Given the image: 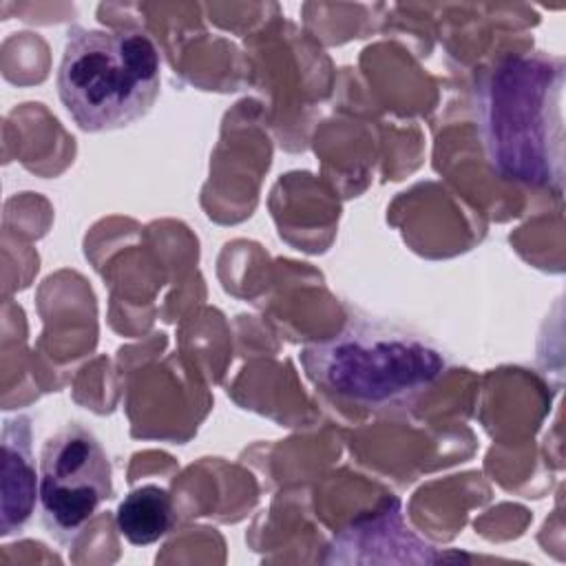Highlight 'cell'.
Here are the masks:
<instances>
[{
  "instance_id": "cell-6",
  "label": "cell",
  "mask_w": 566,
  "mask_h": 566,
  "mask_svg": "<svg viewBox=\"0 0 566 566\" xmlns=\"http://www.w3.org/2000/svg\"><path fill=\"white\" fill-rule=\"evenodd\" d=\"M31 418L18 413L2 427V486H0V533H20L35 513L40 475L33 462Z\"/></svg>"
},
{
  "instance_id": "cell-7",
  "label": "cell",
  "mask_w": 566,
  "mask_h": 566,
  "mask_svg": "<svg viewBox=\"0 0 566 566\" xmlns=\"http://www.w3.org/2000/svg\"><path fill=\"white\" fill-rule=\"evenodd\" d=\"M175 524L172 497L159 484H142L133 489L117 506L115 526L133 546L159 542Z\"/></svg>"
},
{
  "instance_id": "cell-1",
  "label": "cell",
  "mask_w": 566,
  "mask_h": 566,
  "mask_svg": "<svg viewBox=\"0 0 566 566\" xmlns=\"http://www.w3.org/2000/svg\"><path fill=\"white\" fill-rule=\"evenodd\" d=\"M564 62L509 55L478 86V119L491 168L511 181L562 188Z\"/></svg>"
},
{
  "instance_id": "cell-3",
  "label": "cell",
  "mask_w": 566,
  "mask_h": 566,
  "mask_svg": "<svg viewBox=\"0 0 566 566\" xmlns=\"http://www.w3.org/2000/svg\"><path fill=\"white\" fill-rule=\"evenodd\" d=\"M161 60L139 29L71 27L57 95L82 130H115L144 117L159 95Z\"/></svg>"
},
{
  "instance_id": "cell-2",
  "label": "cell",
  "mask_w": 566,
  "mask_h": 566,
  "mask_svg": "<svg viewBox=\"0 0 566 566\" xmlns=\"http://www.w3.org/2000/svg\"><path fill=\"white\" fill-rule=\"evenodd\" d=\"M298 360L316 389L374 411L413 405L451 365L440 343L380 318H352L336 336L307 345Z\"/></svg>"
},
{
  "instance_id": "cell-4",
  "label": "cell",
  "mask_w": 566,
  "mask_h": 566,
  "mask_svg": "<svg viewBox=\"0 0 566 566\" xmlns=\"http://www.w3.org/2000/svg\"><path fill=\"white\" fill-rule=\"evenodd\" d=\"M38 506L46 533L73 546L113 495L111 460L93 431L71 422L57 429L40 451Z\"/></svg>"
},
{
  "instance_id": "cell-5",
  "label": "cell",
  "mask_w": 566,
  "mask_h": 566,
  "mask_svg": "<svg viewBox=\"0 0 566 566\" xmlns=\"http://www.w3.org/2000/svg\"><path fill=\"white\" fill-rule=\"evenodd\" d=\"M385 548L396 551L398 559L407 564H433L460 557L455 553H438L433 546L416 537L409 526H405L400 502L387 500L378 511L352 522L349 528L340 531L329 544L325 562H356V557L365 551H369V555H365L363 562H374L376 553Z\"/></svg>"
}]
</instances>
